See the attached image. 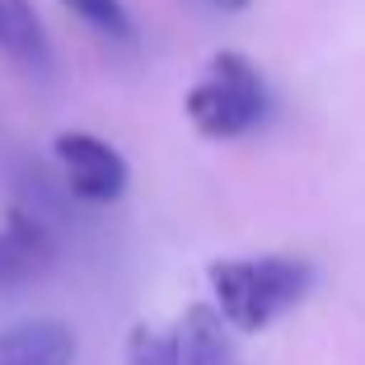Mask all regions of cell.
<instances>
[{"mask_svg":"<svg viewBox=\"0 0 365 365\" xmlns=\"http://www.w3.org/2000/svg\"><path fill=\"white\" fill-rule=\"evenodd\" d=\"M52 155L61 164L66 187L89 206H113L127 192V160H122L108 140L89 136V131H61L52 140Z\"/></svg>","mask_w":365,"mask_h":365,"instance_id":"277c9868","label":"cell"},{"mask_svg":"<svg viewBox=\"0 0 365 365\" xmlns=\"http://www.w3.org/2000/svg\"><path fill=\"white\" fill-rule=\"evenodd\" d=\"M230 328L215 304H192L173 328H131L127 365H239Z\"/></svg>","mask_w":365,"mask_h":365,"instance_id":"3957f363","label":"cell"},{"mask_svg":"<svg viewBox=\"0 0 365 365\" xmlns=\"http://www.w3.org/2000/svg\"><path fill=\"white\" fill-rule=\"evenodd\" d=\"M272 113L262 71L239 52H215L197 85L187 89V122L206 140H239L258 131Z\"/></svg>","mask_w":365,"mask_h":365,"instance_id":"7a4b0ae2","label":"cell"},{"mask_svg":"<svg viewBox=\"0 0 365 365\" xmlns=\"http://www.w3.org/2000/svg\"><path fill=\"white\" fill-rule=\"evenodd\" d=\"M220 319L235 333H262L286 319L314 290V262L295 253H258V258H220L206 267Z\"/></svg>","mask_w":365,"mask_h":365,"instance_id":"6da1fadb","label":"cell"},{"mask_svg":"<svg viewBox=\"0 0 365 365\" xmlns=\"http://www.w3.org/2000/svg\"><path fill=\"white\" fill-rule=\"evenodd\" d=\"M0 52L29 76H52V38L29 0H0Z\"/></svg>","mask_w":365,"mask_h":365,"instance_id":"52a82bcc","label":"cell"},{"mask_svg":"<svg viewBox=\"0 0 365 365\" xmlns=\"http://www.w3.org/2000/svg\"><path fill=\"white\" fill-rule=\"evenodd\" d=\"M89 33H98L113 47H136V19L122 0H61Z\"/></svg>","mask_w":365,"mask_h":365,"instance_id":"ba28073f","label":"cell"},{"mask_svg":"<svg viewBox=\"0 0 365 365\" xmlns=\"http://www.w3.org/2000/svg\"><path fill=\"white\" fill-rule=\"evenodd\" d=\"M211 10H220V14H239V10H248V0H206Z\"/></svg>","mask_w":365,"mask_h":365,"instance_id":"9c48e42d","label":"cell"},{"mask_svg":"<svg viewBox=\"0 0 365 365\" xmlns=\"http://www.w3.org/2000/svg\"><path fill=\"white\" fill-rule=\"evenodd\" d=\"M76 333L56 319H29L0 333V365H71Z\"/></svg>","mask_w":365,"mask_h":365,"instance_id":"8992f818","label":"cell"},{"mask_svg":"<svg viewBox=\"0 0 365 365\" xmlns=\"http://www.w3.org/2000/svg\"><path fill=\"white\" fill-rule=\"evenodd\" d=\"M56 262V235L43 211L14 206L0 225V290H19Z\"/></svg>","mask_w":365,"mask_h":365,"instance_id":"5b68a950","label":"cell"}]
</instances>
